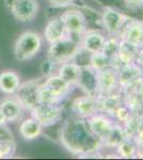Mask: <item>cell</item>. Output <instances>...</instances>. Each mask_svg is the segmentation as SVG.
Returning <instances> with one entry per match:
<instances>
[{
	"mask_svg": "<svg viewBox=\"0 0 143 160\" xmlns=\"http://www.w3.org/2000/svg\"><path fill=\"white\" fill-rule=\"evenodd\" d=\"M20 84V78L13 71H4L0 73V91L4 94H14Z\"/></svg>",
	"mask_w": 143,
	"mask_h": 160,
	"instance_id": "obj_23",
	"label": "cell"
},
{
	"mask_svg": "<svg viewBox=\"0 0 143 160\" xmlns=\"http://www.w3.org/2000/svg\"><path fill=\"white\" fill-rule=\"evenodd\" d=\"M60 140L66 149L81 158H89L91 155L104 148L103 142L93 135L87 121L76 115L64 122L60 132Z\"/></svg>",
	"mask_w": 143,
	"mask_h": 160,
	"instance_id": "obj_1",
	"label": "cell"
},
{
	"mask_svg": "<svg viewBox=\"0 0 143 160\" xmlns=\"http://www.w3.org/2000/svg\"><path fill=\"white\" fill-rule=\"evenodd\" d=\"M130 17L124 13L118 11L111 7H105L101 12L100 20L104 29L108 35H119L124 25L126 24Z\"/></svg>",
	"mask_w": 143,
	"mask_h": 160,
	"instance_id": "obj_7",
	"label": "cell"
},
{
	"mask_svg": "<svg viewBox=\"0 0 143 160\" xmlns=\"http://www.w3.org/2000/svg\"><path fill=\"white\" fill-rule=\"evenodd\" d=\"M4 157H6V156H4V155H3V153H2V152H1V151H0V159L4 158Z\"/></svg>",
	"mask_w": 143,
	"mask_h": 160,
	"instance_id": "obj_38",
	"label": "cell"
},
{
	"mask_svg": "<svg viewBox=\"0 0 143 160\" xmlns=\"http://www.w3.org/2000/svg\"><path fill=\"white\" fill-rule=\"evenodd\" d=\"M120 42H121V38L119 35H108L106 38L105 44H104V47L101 52L105 53L109 59H111V61L118 55L119 46Z\"/></svg>",
	"mask_w": 143,
	"mask_h": 160,
	"instance_id": "obj_28",
	"label": "cell"
},
{
	"mask_svg": "<svg viewBox=\"0 0 143 160\" xmlns=\"http://www.w3.org/2000/svg\"><path fill=\"white\" fill-rule=\"evenodd\" d=\"M124 139H126V137L125 133H124L123 127H122V125L120 123L115 122L112 126V128H111V130L109 131V133L103 140V145L104 148H115Z\"/></svg>",
	"mask_w": 143,
	"mask_h": 160,
	"instance_id": "obj_24",
	"label": "cell"
},
{
	"mask_svg": "<svg viewBox=\"0 0 143 160\" xmlns=\"http://www.w3.org/2000/svg\"><path fill=\"white\" fill-rule=\"evenodd\" d=\"M80 68L81 66L74 61L65 62V63H62L60 65L58 75L64 81H66L69 86L74 88L77 86L78 78H79L80 74Z\"/></svg>",
	"mask_w": 143,
	"mask_h": 160,
	"instance_id": "obj_22",
	"label": "cell"
},
{
	"mask_svg": "<svg viewBox=\"0 0 143 160\" xmlns=\"http://www.w3.org/2000/svg\"><path fill=\"white\" fill-rule=\"evenodd\" d=\"M0 151L6 157H10L15 152V142L12 132L4 125L0 126Z\"/></svg>",
	"mask_w": 143,
	"mask_h": 160,
	"instance_id": "obj_25",
	"label": "cell"
},
{
	"mask_svg": "<svg viewBox=\"0 0 143 160\" xmlns=\"http://www.w3.org/2000/svg\"><path fill=\"white\" fill-rule=\"evenodd\" d=\"M116 154L119 155L120 158L124 159H131L136 157V154L138 152V146L134 140L131 139H124L121 143L115 148Z\"/></svg>",
	"mask_w": 143,
	"mask_h": 160,
	"instance_id": "obj_27",
	"label": "cell"
},
{
	"mask_svg": "<svg viewBox=\"0 0 143 160\" xmlns=\"http://www.w3.org/2000/svg\"><path fill=\"white\" fill-rule=\"evenodd\" d=\"M67 35L65 26L60 17L50 19L44 29V38L49 44H53Z\"/></svg>",
	"mask_w": 143,
	"mask_h": 160,
	"instance_id": "obj_19",
	"label": "cell"
},
{
	"mask_svg": "<svg viewBox=\"0 0 143 160\" xmlns=\"http://www.w3.org/2000/svg\"><path fill=\"white\" fill-rule=\"evenodd\" d=\"M85 121H87L88 126H89L90 130L92 131V133L95 135L98 139H100L101 142L106 138V136L108 135L114 123H115L112 117H110L107 113L100 112V111L95 112Z\"/></svg>",
	"mask_w": 143,
	"mask_h": 160,
	"instance_id": "obj_10",
	"label": "cell"
},
{
	"mask_svg": "<svg viewBox=\"0 0 143 160\" xmlns=\"http://www.w3.org/2000/svg\"><path fill=\"white\" fill-rule=\"evenodd\" d=\"M6 123H7V121H6V118H4L3 113H2V111L0 110V126L4 125V124H6Z\"/></svg>",
	"mask_w": 143,
	"mask_h": 160,
	"instance_id": "obj_36",
	"label": "cell"
},
{
	"mask_svg": "<svg viewBox=\"0 0 143 160\" xmlns=\"http://www.w3.org/2000/svg\"><path fill=\"white\" fill-rule=\"evenodd\" d=\"M72 112L74 115L87 120L92 114L97 112V100L95 96H91V95L84 94L81 96L76 97L73 100L71 105Z\"/></svg>",
	"mask_w": 143,
	"mask_h": 160,
	"instance_id": "obj_13",
	"label": "cell"
},
{
	"mask_svg": "<svg viewBox=\"0 0 143 160\" xmlns=\"http://www.w3.org/2000/svg\"><path fill=\"white\" fill-rule=\"evenodd\" d=\"M120 38L138 48L143 47V20L130 18L119 34Z\"/></svg>",
	"mask_w": 143,
	"mask_h": 160,
	"instance_id": "obj_12",
	"label": "cell"
},
{
	"mask_svg": "<svg viewBox=\"0 0 143 160\" xmlns=\"http://www.w3.org/2000/svg\"><path fill=\"white\" fill-rule=\"evenodd\" d=\"M123 1L130 9H140L143 7V0H123Z\"/></svg>",
	"mask_w": 143,
	"mask_h": 160,
	"instance_id": "obj_32",
	"label": "cell"
},
{
	"mask_svg": "<svg viewBox=\"0 0 143 160\" xmlns=\"http://www.w3.org/2000/svg\"><path fill=\"white\" fill-rule=\"evenodd\" d=\"M132 140H134L136 145L138 146V149L143 148V125H142V127L138 130V132L136 133V136L134 137Z\"/></svg>",
	"mask_w": 143,
	"mask_h": 160,
	"instance_id": "obj_31",
	"label": "cell"
},
{
	"mask_svg": "<svg viewBox=\"0 0 143 160\" xmlns=\"http://www.w3.org/2000/svg\"><path fill=\"white\" fill-rule=\"evenodd\" d=\"M60 18L65 26L67 35L80 42L88 30V19L84 13L78 9H69L62 13Z\"/></svg>",
	"mask_w": 143,
	"mask_h": 160,
	"instance_id": "obj_4",
	"label": "cell"
},
{
	"mask_svg": "<svg viewBox=\"0 0 143 160\" xmlns=\"http://www.w3.org/2000/svg\"><path fill=\"white\" fill-rule=\"evenodd\" d=\"M31 117L34 118L44 127H50L56 125L62 120L63 109L58 104H43L38 102L34 108L30 110Z\"/></svg>",
	"mask_w": 143,
	"mask_h": 160,
	"instance_id": "obj_6",
	"label": "cell"
},
{
	"mask_svg": "<svg viewBox=\"0 0 143 160\" xmlns=\"http://www.w3.org/2000/svg\"><path fill=\"white\" fill-rule=\"evenodd\" d=\"M77 88H79L84 94L97 96V71L90 65H82L78 78Z\"/></svg>",
	"mask_w": 143,
	"mask_h": 160,
	"instance_id": "obj_14",
	"label": "cell"
},
{
	"mask_svg": "<svg viewBox=\"0 0 143 160\" xmlns=\"http://www.w3.org/2000/svg\"><path fill=\"white\" fill-rule=\"evenodd\" d=\"M138 50H139V48L136 47V46L121 40L120 46H119V50H118V55H116L115 58L111 61V66H113L114 68L118 69L119 68H121L122 65L134 63V62L136 61Z\"/></svg>",
	"mask_w": 143,
	"mask_h": 160,
	"instance_id": "obj_18",
	"label": "cell"
},
{
	"mask_svg": "<svg viewBox=\"0 0 143 160\" xmlns=\"http://www.w3.org/2000/svg\"><path fill=\"white\" fill-rule=\"evenodd\" d=\"M41 82L36 80H30L25 83H20L16 90L15 98L26 110H31L38 104V87Z\"/></svg>",
	"mask_w": 143,
	"mask_h": 160,
	"instance_id": "obj_9",
	"label": "cell"
},
{
	"mask_svg": "<svg viewBox=\"0 0 143 160\" xmlns=\"http://www.w3.org/2000/svg\"><path fill=\"white\" fill-rule=\"evenodd\" d=\"M43 131V126L34 118L30 117L22 121L19 125V133L25 140L32 141L41 136Z\"/></svg>",
	"mask_w": 143,
	"mask_h": 160,
	"instance_id": "obj_21",
	"label": "cell"
},
{
	"mask_svg": "<svg viewBox=\"0 0 143 160\" xmlns=\"http://www.w3.org/2000/svg\"><path fill=\"white\" fill-rule=\"evenodd\" d=\"M89 65L94 68L95 71H100V69L111 66V59H109L101 51L95 53H90Z\"/></svg>",
	"mask_w": 143,
	"mask_h": 160,
	"instance_id": "obj_29",
	"label": "cell"
},
{
	"mask_svg": "<svg viewBox=\"0 0 143 160\" xmlns=\"http://www.w3.org/2000/svg\"><path fill=\"white\" fill-rule=\"evenodd\" d=\"M135 63L139 64L141 68H143V47L139 48V50H138V55H137V58H136Z\"/></svg>",
	"mask_w": 143,
	"mask_h": 160,
	"instance_id": "obj_34",
	"label": "cell"
},
{
	"mask_svg": "<svg viewBox=\"0 0 143 160\" xmlns=\"http://www.w3.org/2000/svg\"><path fill=\"white\" fill-rule=\"evenodd\" d=\"M135 158H140V159H143V148H139L136 154V157Z\"/></svg>",
	"mask_w": 143,
	"mask_h": 160,
	"instance_id": "obj_37",
	"label": "cell"
},
{
	"mask_svg": "<svg viewBox=\"0 0 143 160\" xmlns=\"http://www.w3.org/2000/svg\"><path fill=\"white\" fill-rule=\"evenodd\" d=\"M131 114H132V112L130 111V109H129L126 105L122 104L118 108V109L115 110V112L113 113L112 118H113V120L115 121V122L122 124V123L125 122L126 120H128L129 117H130Z\"/></svg>",
	"mask_w": 143,
	"mask_h": 160,
	"instance_id": "obj_30",
	"label": "cell"
},
{
	"mask_svg": "<svg viewBox=\"0 0 143 160\" xmlns=\"http://www.w3.org/2000/svg\"><path fill=\"white\" fill-rule=\"evenodd\" d=\"M120 90L118 69L109 66L97 71V96Z\"/></svg>",
	"mask_w": 143,
	"mask_h": 160,
	"instance_id": "obj_11",
	"label": "cell"
},
{
	"mask_svg": "<svg viewBox=\"0 0 143 160\" xmlns=\"http://www.w3.org/2000/svg\"><path fill=\"white\" fill-rule=\"evenodd\" d=\"M107 35L100 30H87L80 40V46L89 53L100 52L103 50Z\"/></svg>",
	"mask_w": 143,
	"mask_h": 160,
	"instance_id": "obj_16",
	"label": "cell"
},
{
	"mask_svg": "<svg viewBox=\"0 0 143 160\" xmlns=\"http://www.w3.org/2000/svg\"><path fill=\"white\" fill-rule=\"evenodd\" d=\"M43 86L53 96L54 102L58 104L69 94L73 88L66 81H64L59 75H49L48 78L43 82Z\"/></svg>",
	"mask_w": 143,
	"mask_h": 160,
	"instance_id": "obj_15",
	"label": "cell"
},
{
	"mask_svg": "<svg viewBox=\"0 0 143 160\" xmlns=\"http://www.w3.org/2000/svg\"></svg>",
	"mask_w": 143,
	"mask_h": 160,
	"instance_id": "obj_39",
	"label": "cell"
},
{
	"mask_svg": "<svg viewBox=\"0 0 143 160\" xmlns=\"http://www.w3.org/2000/svg\"><path fill=\"white\" fill-rule=\"evenodd\" d=\"M47 1L50 4H53V6L63 7V6H69V4H71L75 0H47Z\"/></svg>",
	"mask_w": 143,
	"mask_h": 160,
	"instance_id": "obj_33",
	"label": "cell"
},
{
	"mask_svg": "<svg viewBox=\"0 0 143 160\" xmlns=\"http://www.w3.org/2000/svg\"><path fill=\"white\" fill-rule=\"evenodd\" d=\"M122 127H123L124 133L127 139H134V137L136 136L138 130L142 127L143 125V117L136 113H132L129 117L128 120H126L124 123L121 124Z\"/></svg>",
	"mask_w": 143,
	"mask_h": 160,
	"instance_id": "obj_26",
	"label": "cell"
},
{
	"mask_svg": "<svg viewBox=\"0 0 143 160\" xmlns=\"http://www.w3.org/2000/svg\"><path fill=\"white\" fill-rule=\"evenodd\" d=\"M42 47V38L38 33L27 31L17 38L14 44V56L18 61L25 62L38 55Z\"/></svg>",
	"mask_w": 143,
	"mask_h": 160,
	"instance_id": "obj_3",
	"label": "cell"
},
{
	"mask_svg": "<svg viewBox=\"0 0 143 160\" xmlns=\"http://www.w3.org/2000/svg\"><path fill=\"white\" fill-rule=\"evenodd\" d=\"M136 92H137V94L143 99V79L140 81V83L138 84V87L136 89Z\"/></svg>",
	"mask_w": 143,
	"mask_h": 160,
	"instance_id": "obj_35",
	"label": "cell"
},
{
	"mask_svg": "<svg viewBox=\"0 0 143 160\" xmlns=\"http://www.w3.org/2000/svg\"><path fill=\"white\" fill-rule=\"evenodd\" d=\"M81 46L79 41L66 35L65 38L50 44V48L48 50V60L54 65H61L62 63L74 60Z\"/></svg>",
	"mask_w": 143,
	"mask_h": 160,
	"instance_id": "obj_2",
	"label": "cell"
},
{
	"mask_svg": "<svg viewBox=\"0 0 143 160\" xmlns=\"http://www.w3.org/2000/svg\"><path fill=\"white\" fill-rule=\"evenodd\" d=\"M7 6L19 22H31L38 13V0H7Z\"/></svg>",
	"mask_w": 143,
	"mask_h": 160,
	"instance_id": "obj_8",
	"label": "cell"
},
{
	"mask_svg": "<svg viewBox=\"0 0 143 160\" xmlns=\"http://www.w3.org/2000/svg\"><path fill=\"white\" fill-rule=\"evenodd\" d=\"M0 110L2 111L7 122H17L23 118L24 107L19 104V102L15 98H7L0 102Z\"/></svg>",
	"mask_w": 143,
	"mask_h": 160,
	"instance_id": "obj_20",
	"label": "cell"
},
{
	"mask_svg": "<svg viewBox=\"0 0 143 160\" xmlns=\"http://www.w3.org/2000/svg\"><path fill=\"white\" fill-rule=\"evenodd\" d=\"M96 100H97L98 111L107 113L110 117H112L115 110L123 104V94L121 90H118L108 94L96 96Z\"/></svg>",
	"mask_w": 143,
	"mask_h": 160,
	"instance_id": "obj_17",
	"label": "cell"
},
{
	"mask_svg": "<svg viewBox=\"0 0 143 160\" xmlns=\"http://www.w3.org/2000/svg\"><path fill=\"white\" fill-rule=\"evenodd\" d=\"M119 86L122 93L136 91L138 84L143 79V68L137 63H129L118 68Z\"/></svg>",
	"mask_w": 143,
	"mask_h": 160,
	"instance_id": "obj_5",
	"label": "cell"
}]
</instances>
